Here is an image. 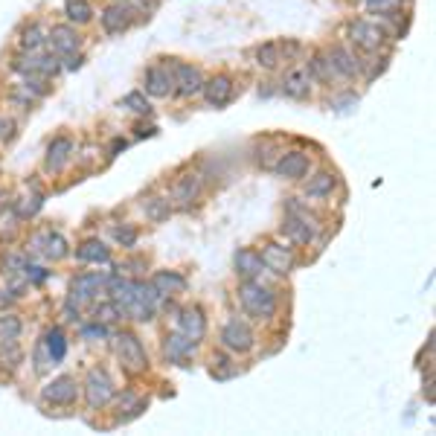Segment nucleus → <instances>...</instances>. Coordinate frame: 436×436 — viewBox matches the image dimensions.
<instances>
[{"label":"nucleus","mask_w":436,"mask_h":436,"mask_svg":"<svg viewBox=\"0 0 436 436\" xmlns=\"http://www.w3.org/2000/svg\"><path fill=\"white\" fill-rule=\"evenodd\" d=\"M332 73H334V67H332V61H329V56H314L311 61H308V76L311 79H320V82H329L332 79Z\"/></svg>","instance_id":"c756f323"},{"label":"nucleus","mask_w":436,"mask_h":436,"mask_svg":"<svg viewBox=\"0 0 436 436\" xmlns=\"http://www.w3.org/2000/svg\"><path fill=\"white\" fill-rule=\"evenodd\" d=\"M76 396H79L76 381L67 378V375H61L53 384L44 387V401H53V404H73V401H76Z\"/></svg>","instance_id":"9d476101"},{"label":"nucleus","mask_w":436,"mask_h":436,"mask_svg":"<svg viewBox=\"0 0 436 436\" xmlns=\"http://www.w3.org/2000/svg\"><path fill=\"white\" fill-rule=\"evenodd\" d=\"M332 189H334V175L323 172V175H317L314 181H308L305 198H326V195H332Z\"/></svg>","instance_id":"a878e982"},{"label":"nucleus","mask_w":436,"mask_h":436,"mask_svg":"<svg viewBox=\"0 0 436 436\" xmlns=\"http://www.w3.org/2000/svg\"><path fill=\"white\" fill-rule=\"evenodd\" d=\"M70 152H73V143L70 140H56L53 145H50V152H47V169L50 172H61L64 169V163L70 160Z\"/></svg>","instance_id":"a211bd4d"},{"label":"nucleus","mask_w":436,"mask_h":436,"mask_svg":"<svg viewBox=\"0 0 436 436\" xmlns=\"http://www.w3.org/2000/svg\"><path fill=\"white\" fill-rule=\"evenodd\" d=\"M262 265L274 274H288L291 265H294V256H291V250H285L282 245H268L262 250Z\"/></svg>","instance_id":"ddd939ff"},{"label":"nucleus","mask_w":436,"mask_h":436,"mask_svg":"<svg viewBox=\"0 0 436 436\" xmlns=\"http://www.w3.org/2000/svg\"><path fill=\"white\" fill-rule=\"evenodd\" d=\"M44 241H47V256H50V259H64L67 256V241L61 238V236H44Z\"/></svg>","instance_id":"f704fd0d"},{"label":"nucleus","mask_w":436,"mask_h":436,"mask_svg":"<svg viewBox=\"0 0 436 436\" xmlns=\"http://www.w3.org/2000/svg\"><path fill=\"white\" fill-rule=\"evenodd\" d=\"M126 6L134 9V12H143V15H149L157 9V0H126Z\"/></svg>","instance_id":"e433bc0d"},{"label":"nucleus","mask_w":436,"mask_h":436,"mask_svg":"<svg viewBox=\"0 0 436 436\" xmlns=\"http://www.w3.org/2000/svg\"><path fill=\"white\" fill-rule=\"evenodd\" d=\"M166 358L169 361H183V355L192 352V341L183 334H172V337H166V346H163Z\"/></svg>","instance_id":"393cba45"},{"label":"nucleus","mask_w":436,"mask_h":436,"mask_svg":"<svg viewBox=\"0 0 436 436\" xmlns=\"http://www.w3.org/2000/svg\"><path fill=\"white\" fill-rule=\"evenodd\" d=\"M169 70H172V85H175L172 90H175V93H181V96H195V93H201L204 76H201L198 67L183 64V61H175Z\"/></svg>","instance_id":"7ed1b4c3"},{"label":"nucleus","mask_w":436,"mask_h":436,"mask_svg":"<svg viewBox=\"0 0 436 436\" xmlns=\"http://www.w3.org/2000/svg\"><path fill=\"white\" fill-rule=\"evenodd\" d=\"M329 61H332V67L341 73V76H355V73L361 70V64H358V59L346 50V47H334V50L329 53Z\"/></svg>","instance_id":"f3484780"},{"label":"nucleus","mask_w":436,"mask_h":436,"mask_svg":"<svg viewBox=\"0 0 436 436\" xmlns=\"http://www.w3.org/2000/svg\"><path fill=\"white\" fill-rule=\"evenodd\" d=\"M41 346H44L47 358H50V363H59L64 358V352H67V341H64V334L59 329H53L50 334H47V341Z\"/></svg>","instance_id":"b1692460"},{"label":"nucleus","mask_w":436,"mask_h":436,"mask_svg":"<svg viewBox=\"0 0 436 436\" xmlns=\"http://www.w3.org/2000/svg\"><path fill=\"white\" fill-rule=\"evenodd\" d=\"M99 285H102V277H99V274L79 277L76 285H73V297H70V303H76V308H79V303H82V300H90V297L96 294V288H99Z\"/></svg>","instance_id":"6ab92c4d"},{"label":"nucleus","mask_w":436,"mask_h":436,"mask_svg":"<svg viewBox=\"0 0 436 436\" xmlns=\"http://www.w3.org/2000/svg\"><path fill=\"white\" fill-rule=\"evenodd\" d=\"M212 363H215V367H218V370H222V373H218V378H230V375L236 373V370H227V363H230V361H227L224 355H218V358H212Z\"/></svg>","instance_id":"58836bf2"},{"label":"nucleus","mask_w":436,"mask_h":436,"mask_svg":"<svg viewBox=\"0 0 436 436\" xmlns=\"http://www.w3.org/2000/svg\"><path fill=\"white\" fill-rule=\"evenodd\" d=\"M305 172H308V157H305L303 152H291V155H285V157L279 160V166H277V175L291 178V181L305 178Z\"/></svg>","instance_id":"2eb2a0df"},{"label":"nucleus","mask_w":436,"mask_h":436,"mask_svg":"<svg viewBox=\"0 0 436 436\" xmlns=\"http://www.w3.org/2000/svg\"><path fill=\"white\" fill-rule=\"evenodd\" d=\"M116 317H119V305L116 303H105V305H99V311H96V320H102V323H111Z\"/></svg>","instance_id":"c9c22d12"},{"label":"nucleus","mask_w":436,"mask_h":436,"mask_svg":"<svg viewBox=\"0 0 436 436\" xmlns=\"http://www.w3.org/2000/svg\"><path fill=\"white\" fill-rule=\"evenodd\" d=\"M256 64L259 67H265V70H274L279 61H282V47L279 44H262V47H256Z\"/></svg>","instance_id":"5701e85b"},{"label":"nucleus","mask_w":436,"mask_h":436,"mask_svg":"<svg viewBox=\"0 0 436 436\" xmlns=\"http://www.w3.org/2000/svg\"><path fill=\"white\" fill-rule=\"evenodd\" d=\"M404 0H367V9L370 15H384V18H393L401 9Z\"/></svg>","instance_id":"2f4dec72"},{"label":"nucleus","mask_w":436,"mask_h":436,"mask_svg":"<svg viewBox=\"0 0 436 436\" xmlns=\"http://www.w3.org/2000/svg\"><path fill=\"white\" fill-rule=\"evenodd\" d=\"M143 85H145V93H152V96H169L172 93V70L169 67H149L145 70V76H143Z\"/></svg>","instance_id":"6e6552de"},{"label":"nucleus","mask_w":436,"mask_h":436,"mask_svg":"<svg viewBox=\"0 0 436 436\" xmlns=\"http://www.w3.org/2000/svg\"><path fill=\"white\" fill-rule=\"evenodd\" d=\"M349 35H352V41L358 47H363V50H370V53L378 50V47L384 44V30L375 27V23H370V20H355Z\"/></svg>","instance_id":"423d86ee"},{"label":"nucleus","mask_w":436,"mask_h":436,"mask_svg":"<svg viewBox=\"0 0 436 436\" xmlns=\"http://www.w3.org/2000/svg\"><path fill=\"white\" fill-rule=\"evenodd\" d=\"M44 30L38 27V23H32V27H27V30H23V35H20V47H23V50H27V53H35V50H41V47H44Z\"/></svg>","instance_id":"7c9ffc66"},{"label":"nucleus","mask_w":436,"mask_h":436,"mask_svg":"<svg viewBox=\"0 0 436 436\" xmlns=\"http://www.w3.org/2000/svg\"><path fill=\"white\" fill-rule=\"evenodd\" d=\"M238 300H241V305H245V311L253 314V317H259V320L274 317V311H277V297L265 285H256V282L241 285Z\"/></svg>","instance_id":"f257e3e1"},{"label":"nucleus","mask_w":436,"mask_h":436,"mask_svg":"<svg viewBox=\"0 0 436 436\" xmlns=\"http://www.w3.org/2000/svg\"><path fill=\"white\" fill-rule=\"evenodd\" d=\"M119 108H128V111H134V114H152V105L145 102L143 93H128V96H123Z\"/></svg>","instance_id":"72a5a7b5"},{"label":"nucleus","mask_w":436,"mask_h":436,"mask_svg":"<svg viewBox=\"0 0 436 436\" xmlns=\"http://www.w3.org/2000/svg\"><path fill=\"white\" fill-rule=\"evenodd\" d=\"M116 358L123 361V367L128 370V373H143L145 370V349H143V344L137 341L134 334H119L116 337Z\"/></svg>","instance_id":"f03ea898"},{"label":"nucleus","mask_w":436,"mask_h":436,"mask_svg":"<svg viewBox=\"0 0 436 436\" xmlns=\"http://www.w3.org/2000/svg\"><path fill=\"white\" fill-rule=\"evenodd\" d=\"M181 332H183V337H189L192 344H195V341H201V337L207 334V320H204L201 308L183 311V317H181Z\"/></svg>","instance_id":"dca6fc26"},{"label":"nucleus","mask_w":436,"mask_h":436,"mask_svg":"<svg viewBox=\"0 0 436 436\" xmlns=\"http://www.w3.org/2000/svg\"><path fill=\"white\" fill-rule=\"evenodd\" d=\"M157 294H181V291L186 288V279L181 277V274H172V271H163V274H157L155 277V285H152Z\"/></svg>","instance_id":"412c9836"},{"label":"nucleus","mask_w":436,"mask_h":436,"mask_svg":"<svg viewBox=\"0 0 436 436\" xmlns=\"http://www.w3.org/2000/svg\"><path fill=\"white\" fill-rule=\"evenodd\" d=\"M114 396V384L102 370H93L87 375V404L90 407H102Z\"/></svg>","instance_id":"0eeeda50"},{"label":"nucleus","mask_w":436,"mask_h":436,"mask_svg":"<svg viewBox=\"0 0 436 436\" xmlns=\"http://www.w3.org/2000/svg\"><path fill=\"white\" fill-rule=\"evenodd\" d=\"M134 23V9H128L126 4H114L102 12V30L108 35H123L126 30H131Z\"/></svg>","instance_id":"39448f33"},{"label":"nucleus","mask_w":436,"mask_h":436,"mask_svg":"<svg viewBox=\"0 0 436 436\" xmlns=\"http://www.w3.org/2000/svg\"><path fill=\"white\" fill-rule=\"evenodd\" d=\"M198 189H201V178H198V175H186V178H181L178 186H175V201H178L181 207H189V201L198 195Z\"/></svg>","instance_id":"aec40b11"},{"label":"nucleus","mask_w":436,"mask_h":436,"mask_svg":"<svg viewBox=\"0 0 436 436\" xmlns=\"http://www.w3.org/2000/svg\"><path fill=\"white\" fill-rule=\"evenodd\" d=\"M119 149H126V140H116V143H114V145H111V152H114V155H116V152H119Z\"/></svg>","instance_id":"a19ab883"},{"label":"nucleus","mask_w":436,"mask_h":436,"mask_svg":"<svg viewBox=\"0 0 436 436\" xmlns=\"http://www.w3.org/2000/svg\"><path fill=\"white\" fill-rule=\"evenodd\" d=\"M201 90H204V96H207V102H210V105L222 108V105L230 102V96H233V82H230V76H215V79L204 82Z\"/></svg>","instance_id":"f8f14e48"},{"label":"nucleus","mask_w":436,"mask_h":436,"mask_svg":"<svg viewBox=\"0 0 436 436\" xmlns=\"http://www.w3.org/2000/svg\"><path fill=\"white\" fill-rule=\"evenodd\" d=\"M79 259L82 262H108L111 259V253H108V248L102 245V241H87V245H82L79 248Z\"/></svg>","instance_id":"cd10ccee"},{"label":"nucleus","mask_w":436,"mask_h":436,"mask_svg":"<svg viewBox=\"0 0 436 436\" xmlns=\"http://www.w3.org/2000/svg\"><path fill=\"white\" fill-rule=\"evenodd\" d=\"M6 303H9V297H6V294H0V308H6Z\"/></svg>","instance_id":"79ce46f5"},{"label":"nucleus","mask_w":436,"mask_h":436,"mask_svg":"<svg viewBox=\"0 0 436 436\" xmlns=\"http://www.w3.org/2000/svg\"><path fill=\"white\" fill-rule=\"evenodd\" d=\"M47 41L53 44V50L59 56H73L79 50V35H76L73 27H53V32L47 35Z\"/></svg>","instance_id":"4468645a"},{"label":"nucleus","mask_w":436,"mask_h":436,"mask_svg":"<svg viewBox=\"0 0 436 436\" xmlns=\"http://www.w3.org/2000/svg\"><path fill=\"white\" fill-rule=\"evenodd\" d=\"M114 236H116V241H123L126 248H131L134 241H137V230H134V227H119Z\"/></svg>","instance_id":"4c0bfd02"},{"label":"nucleus","mask_w":436,"mask_h":436,"mask_svg":"<svg viewBox=\"0 0 436 436\" xmlns=\"http://www.w3.org/2000/svg\"><path fill=\"white\" fill-rule=\"evenodd\" d=\"M262 268H265V265H262L259 253H253V250H238L236 253V271L241 277H256Z\"/></svg>","instance_id":"4be33fe9"},{"label":"nucleus","mask_w":436,"mask_h":436,"mask_svg":"<svg viewBox=\"0 0 436 436\" xmlns=\"http://www.w3.org/2000/svg\"><path fill=\"white\" fill-rule=\"evenodd\" d=\"M222 341H224L227 349L248 352V349L253 346V334H250V329L241 323V320H230V323L224 326V332H222Z\"/></svg>","instance_id":"1a4fd4ad"},{"label":"nucleus","mask_w":436,"mask_h":436,"mask_svg":"<svg viewBox=\"0 0 436 436\" xmlns=\"http://www.w3.org/2000/svg\"><path fill=\"white\" fill-rule=\"evenodd\" d=\"M64 15H67V20L87 23L93 18V9H90L87 0H67V4H64Z\"/></svg>","instance_id":"bb28decb"},{"label":"nucleus","mask_w":436,"mask_h":436,"mask_svg":"<svg viewBox=\"0 0 436 436\" xmlns=\"http://www.w3.org/2000/svg\"><path fill=\"white\" fill-rule=\"evenodd\" d=\"M27 201H32V204H20V210H18L23 218H27V215H32V212L41 207V195H32V198H27Z\"/></svg>","instance_id":"ea45409f"},{"label":"nucleus","mask_w":436,"mask_h":436,"mask_svg":"<svg viewBox=\"0 0 436 436\" xmlns=\"http://www.w3.org/2000/svg\"><path fill=\"white\" fill-rule=\"evenodd\" d=\"M20 334V320L18 317H0V349H6L18 341Z\"/></svg>","instance_id":"c85d7f7f"},{"label":"nucleus","mask_w":436,"mask_h":436,"mask_svg":"<svg viewBox=\"0 0 436 436\" xmlns=\"http://www.w3.org/2000/svg\"><path fill=\"white\" fill-rule=\"evenodd\" d=\"M12 70L27 73V76H56V73L61 70V64L53 56H35V53H30V56H18L12 61Z\"/></svg>","instance_id":"20e7f679"},{"label":"nucleus","mask_w":436,"mask_h":436,"mask_svg":"<svg viewBox=\"0 0 436 436\" xmlns=\"http://www.w3.org/2000/svg\"><path fill=\"white\" fill-rule=\"evenodd\" d=\"M282 93L288 96V99H305V96L311 93V76H308V70L297 67V70H291L285 82H282Z\"/></svg>","instance_id":"9b49d317"},{"label":"nucleus","mask_w":436,"mask_h":436,"mask_svg":"<svg viewBox=\"0 0 436 436\" xmlns=\"http://www.w3.org/2000/svg\"><path fill=\"white\" fill-rule=\"evenodd\" d=\"M145 210V218H152V222H166L169 218V212H172V207H169V201H163V198H155V201H149L143 207Z\"/></svg>","instance_id":"473e14b6"}]
</instances>
